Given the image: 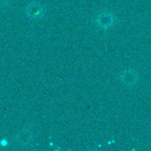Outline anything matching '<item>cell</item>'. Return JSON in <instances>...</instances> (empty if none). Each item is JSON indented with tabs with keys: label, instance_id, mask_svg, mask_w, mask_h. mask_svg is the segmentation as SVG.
Wrapping results in <instances>:
<instances>
[{
	"label": "cell",
	"instance_id": "7a4b0ae2",
	"mask_svg": "<svg viewBox=\"0 0 151 151\" xmlns=\"http://www.w3.org/2000/svg\"><path fill=\"white\" fill-rule=\"evenodd\" d=\"M120 81L121 82L127 87H133L134 84L137 83L139 76L137 72H135L132 68H128L125 70L121 74H120Z\"/></svg>",
	"mask_w": 151,
	"mask_h": 151
},
{
	"label": "cell",
	"instance_id": "5b68a950",
	"mask_svg": "<svg viewBox=\"0 0 151 151\" xmlns=\"http://www.w3.org/2000/svg\"><path fill=\"white\" fill-rule=\"evenodd\" d=\"M11 1H12V0H0V4H9Z\"/></svg>",
	"mask_w": 151,
	"mask_h": 151
},
{
	"label": "cell",
	"instance_id": "6da1fadb",
	"mask_svg": "<svg viewBox=\"0 0 151 151\" xmlns=\"http://www.w3.org/2000/svg\"><path fill=\"white\" fill-rule=\"evenodd\" d=\"M117 18L110 10H103L96 16V25L101 30H108L116 23Z\"/></svg>",
	"mask_w": 151,
	"mask_h": 151
},
{
	"label": "cell",
	"instance_id": "277c9868",
	"mask_svg": "<svg viewBox=\"0 0 151 151\" xmlns=\"http://www.w3.org/2000/svg\"><path fill=\"white\" fill-rule=\"evenodd\" d=\"M16 139L17 142L20 144V145H27L29 144L32 140L34 139V135L33 133L28 130V129H24L19 131L17 135H16Z\"/></svg>",
	"mask_w": 151,
	"mask_h": 151
},
{
	"label": "cell",
	"instance_id": "3957f363",
	"mask_svg": "<svg viewBox=\"0 0 151 151\" xmlns=\"http://www.w3.org/2000/svg\"><path fill=\"white\" fill-rule=\"evenodd\" d=\"M26 12L29 18L37 19V18H41V16L42 15L43 10L41 4L37 3H31L27 5Z\"/></svg>",
	"mask_w": 151,
	"mask_h": 151
}]
</instances>
